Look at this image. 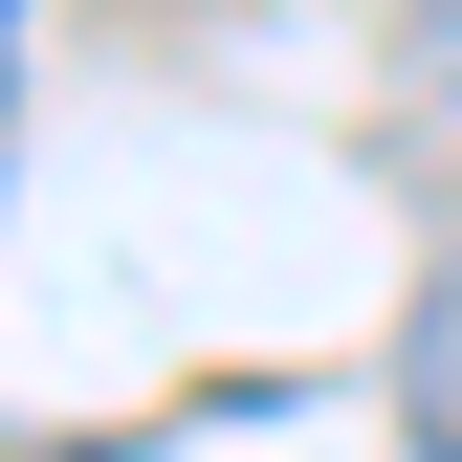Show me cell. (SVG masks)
I'll return each instance as SVG.
<instances>
[{
    "mask_svg": "<svg viewBox=\"0 0 462 462\" xmlns=\"http://www.w3.org/2000/svg\"><path fill=\"white\" fill-rule=\"evenodd\" d=\"M396 440L462 462V286H419V353H396Z\"/></svg>",
    "mask_w": 462,
    "mask_h": 462,
    "instance_id": "6da1fadb",
    "label": "cell"
},
{
    "mask_svg": "<svg viewBox=\"0 0 462 462\" xmlns=\"http://www.w3.org/2000/svg\"><path fill=\"white\" fill-rule=\"evenodd\" d=\"M396 67H419V88H462V23H396Z\"/></svg>",
    "mask_w": 462,
    "mask_h": 462,
    "instance_id": "7a4b0ae2",
    "label": "cell"
}]
</instances>
